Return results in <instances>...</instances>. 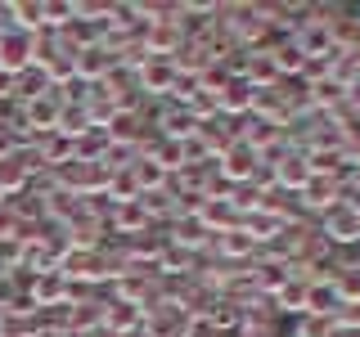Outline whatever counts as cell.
<instances>
[{"instance_id": "30bf717a", "label": "cell", "mask_w": 360, "mask_h": 337, "mask_svg": "<svg viewBox=\"0 0 360 337\" xmlns=\"http://www.w3.org/2000/svg\"><path fill=\"white\" fill-rule=\"evenodd\" d=\"M63 297H68V275L63 270H37L32 306H63Z\"/></svg>"}, {"instance_id": "83f0119b", "label": "cell", "mask_w": 360, "mask_h": 337, "mask_svg": "<svg viewBox=\"0 0 360 337\" xmlns=\"http://www.w3.org/2000/svg\"><path fill=\"white\" fill-rule=\"evenodd\" d=\"M0 207H5V189H0Z\"/></svg>"}, {"instance_id": "9a60e30c", "label": "cell", "mask_w": 360, "mask_h": 337, "mask_svg": "<svg viewBox=\"0 0 360 337\" xmlns=\"http://www.w3.org/2000/svg\"><path fill=\"white\" fill-rule=\"evenodd\" d=\"M307 306H311V284H307L302 275H292L288 284L275 292V310H288V315L302 310V315H307Z\"/></svg>"}, {"instance_id": "603a6c76", "label": "cell", "mask_w": 360, "mask_h": 337, "mask_svg": "<svg viewBox=\"0 0 360 337\" xmlns=\"http://www.w3.org/2000/svg\"><path fill=\"white\" fill-rule=\"evenodd\" d=\"M329 337H360V324L352 319V324H347V319H333V333Z\"/></svg>"}, {"instance_id": "d4e9b609", "label": "cell", "mask_w": 360, "mask_h": 337, "mask_svg": "<svg viewBox=\"0 0 360 337\" xmlns=\"http://www.w3.org/2000/svg\"><path fill=\"white\" fill-rule=\"evenodd\" d=\"M117 337H149V333H144V324H140V329H131V333H117Z\"/></svg>"}, {"instance_id": "4fadbf2b", "label": "cell", "mask_w": 360, "mask_h": 337, "mask_svg": "<svg viewBox=\"0 0 360 337\" xmlns=\"http://www.w3.org/2000/svg\"><path fill=\"white\" fill-rule=\"evenodd\" d=\"M270 63H275L279 77H297V72H307V67H311V59L302 54V45L292 41V37H284L275 50H270Z\"/></svg>"}, {"instance_id": "4316f807", "label": "cell", "mask_w": 360, "mask_h": 337, "mask_svg": "<svg viewBox=\"0 0 360 337\" xmlns=\"http://www.w3.org/2000/svg\"><path fill=\"white\" fill-rule=\"evenodd\" d=\"M352 180H356V189H360V166H356V171H352Z\"/></svg>"}, {"instance_id": "ac0fdd59", "label": "cell", "mask_w": 360, "mask_h": 337, "mask_svg": "<svg viewBox=\"0 0 360 337\" xmlns=\"http://www.w3.org/2000/svg\"><path fill=\"white\" fill-rule=\"evenodd\" d=\"M307 99H311V108H333L338 99H347V86L338 81V77L324 72V77H315V81H311V95Z\"/></svg>"}, {"instance_id": "484cf974", "label": "cell", "mask_w": 360, "mask_h": 337, "mask_svg": "<svg viewBox=\"0 0 360 337\" xmlns=\"http://www.w3.org/2000/svg\"><path fill=\"white\" fill-rule=\"evenodd\" d=\"M37 337H68L63 329H50V333H37Z\"/></svg>"}, {"instance_id": "ba28073f", "label": "cell", "mask_w": 360, "mask_h": 337, "mask_svg": "<svg viewBox=\"0 0 360 337\" xmlns=\"http://www.w3.org/2000/svg\"><path fill=\"white\" fill-rule=\"evenodd\" d=\"M37 162L41 166H72L77 162V140L72 135H63V131H50V135H41V144H37Z\"/></svg>"}, {"instance_id": "277c9868", "label": "cell", "mask_w": 360, "mask_h": 337, "mask_svg": "<svg viewBox=\"0 0 360 337\" xmlns=\"http://www.w3.org/2000/svg\"><path fill=\"white\" fill-rule=\"evenodd\" d=\"M292 41L302 45V54H307V59H333V50H338V32H333L329 18L302 22V27L292 32Z\"/></svg>"}, {"instance_id": "d6986e66", "label": "cell", "mask_w": 360, "mask_h": 337, "mask_svg": "<svg viewBox=\"0 0 360 337\" xmlns=\"http://www.w3.org/2000/svg\"><path fill=\"white\" fill-rule=\"evenodd\" d=\"M153 157H158V166L172 176V171H180V166L189 162V149H185V140H162V144L153 149Z\"/></svg>"}, {"instance_id": "7402d4cb", "label": "cell", "mask_w": 360, "mask_h": 337, "mask_svg": "<svg viewBox=\"0 0 360 337\" xmlns=\"http://www.w3.org/2000/svg\"><path fill=\"white\" fill-rule=\"evenodd\" d=\"M252 247H257V243L248 239V234L239 230V225H234V230H225V234H221V252H225V256H248V252H252Z\"/></svg>"}, {"instance_id": "cb8c5ba5", "label": "cell", "mask_w": 360, "mask_h": 337, "mask_svg": "<svg viewBox=\"0 0 360 337\" xmlns=\"http://www.w3.org/2000/svg\"><path fill=\"white\" fill-rule=\"evenodd\" d=\"M5 95H14V77L0 72V99H5Z\"/></svg>"}, {"instance_id": "3957f363", "label": "cell", "mask_w": 360, "mask_h": 337, "mask_svg": "<svg viewBox=\"0 0 360 337\" xmlns=\"http://www.w3.org/2000/svg\"><path fill=\"white\" fill-rule=\"evenodd\" d=\"M135 81H140L144 95H172L180 81V67H176V59H149V54H140L135 59Z\"/></svg>"}, {"instance_id": "52a82bcc", "label": "cell", "mask_w": 360, "mask_h": 337, "mask_svg": "<svg viewBox=\"0 0 360 337\" xmlns=\"http://www.w3.org/2000/svg\"><path fill=\"white\" fill-rule=\"evenodd\" d=\"M257 162H262V153H257L252 144H243V140H230L221 149V176L225 180H252Z\"/></svg>"}, {"instance_id": "5bb4252c", "label": "cell", "mask_w": 360, "mask_h": 337, "mask_svg": "<svg viewBox=\"0 0 360 337\" xmlns=\"http://www.w3.org/2000/svg\"><path fill=\"white\" fill-rule=\"evenodd\" d=\"M333 194H338V176H311L302 185V202L315 211H333Z\"/></svg>"}, {"instance_id": "6da1fadb", "label": "cell", "mask_w": 360, "mask_h": 337, "mask_svg": "<svg viewBox=\"0 0 360 337\" xmlns=\"http://www.w3.org/2000/svg\"><path fill=\"white\" fill-rule=\"evenodd\" d=\"M68 104H72V99H68V86H50L45 95H37V99L22 104V131H37V135L59 131Z\"/></svg>"}, {"instance_id": "e0dca14e", "label": "cell", "mask_w": 360, "mask_h": 337, "mask_svg": "<svg viewBox=\"0 0 360 337\" xmlns=\"http://www.w3.org/2000/svg\"><path fill=\"white\" fill-rule=\"evenodd\" d=\"M45 90H50V72H45L41 63H32L27 72L14 77V95L22 99V104H27V99H37V95H45Z\"/></svg>"}, {"instance_id": "8992f818", "label": "cell", "mask_w": 360, "mask_h": 337, "mask_svg": "<svg viewBox=\"0 0 360 337\" xmlns=\"http://www.w3.org/2000/svg\"><path fill=\"white\" fill-rule=\"evenodd\" d=\"M37 166H41L37 162V149H0V189H5V194L22 189Z\"/></svg>"}, {"instance_id": "2e32d148", "label": "cell", "mask_w": 360, "mask_h": 337, "mask_svg": "<svg viewBox=\"0 0 360 337\" xmlns=\"http://www.w3.org/2000/svg\"><path fill=\"white\" fill-rule=\"evenodd\" d=\"M112 220H117V230H122V234H144V230L153 225V216L144 211V202H140V198H135V202H117V216H112Z\"/></svg>"}, {"instance_id": "44dd1931", "label": "cell", "mask_w": 360, "mask_h": 337, "mask_svg": "<svg viewBox=\"0 0 360 337\" xmlns=\"http://www.w3.org/2000/svg\"><path fill=\"white\" fill-rule=\"evenodd\" d=\"M329 284L338 288V297H342V306H356V301H360V270H347V275L329 279Z\"/></svg>"}, {"instance_id": "ffe728a7", "label": "cell", "mask_w": 360, "mask_h": 337, "mask_svg": "<svg viewBox=\"0 0 360 337\" xmlns=\"http://www.w3.org/2000/svg\"><path fill=\"white\" fill-rule=\"evenodd\" d=\"M333 333V319L329 315H315V310H307L297 319V337H329Z\"/></svg>"}, {"instance_id": "7a4b0ae2", "label": "cell", "mask_w": 360, "mask_h": 337, "mask_svg": "<svg viewBox=\"0 0 360 337\" xmlns=\"http://www.w3.org/2000/svg\"><path fill=\"white\" fill-rule=\"evenodd\" d=\"M32 63H37V37H27L18 27H0V72L18 77Z\"/></svg>"}, {"instance_id": "7c38bea8", "label": "cell", "mask_w": 360, "mask_h": 337, "mask_svg": "<svg viewBox=\"0 0 360 337\" xmlns=\"http://www.w3.org/2000/svg\"><path fill=\"white\" fill-rule=\"evenodd\" d=\"M324 234H329L333 243H356L360 239V211L352 207H333V211H324Z\"/></svg>"}, {"instance_id": "8fae6325", "label": "cell", "mask_w": 360, "mask_h": 337, "mask_svg": "<svg viewBox=\"0 0 360 337\" xmlns=\"http://www.w3.org/2000/svg\"><path fill=\"white\" fill-rule=\"evenodd\" d=\"M311 180V162H307V153H284L275 162V185L279 189H297L302 194V185Z\"/></svg>"}, {"instance_id": "5b68a950", "label": "cell", "mask_w": 360, "mask_h": 337, "mask_svg": "<svg viewBox=\"0 0 360 337\" xmlns=\"http://www.w3.org/2000/svg\"><path fill=\"white\" fill-rule=\"evenodd\" d=\"M122 59L112 54V45H82L77 50V81H90V86H99V81H108L112 77V67H117Z\"/></svg>"}, {"instance_id": "9c48e42d", "label": "cell", "mask_w": 360, "mask_h": 337, "mask_svg": "<svg viewBox=\"0 0 360 337\" xmlns=\"http://www.w3.org/2000/svg\"><path fill=\"white\" fill-rule=\"evenodd\" d=\"M252 99H257V86L248 81L243 72H234L230 81L221 86V95H217V108H221V112H230V117H234V112H243V117H248V112H252Z\"/></svg>"}]
</instances>
